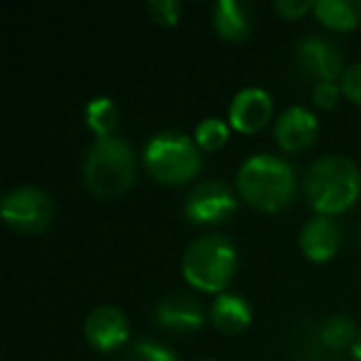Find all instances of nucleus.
<instances>
[{"label": "nucleus", "mask_w": 361, "mask_h": 361, "mask_svg": "<svg viewBox=\"0 0 361 361\" xmlns=\"http://www.w3.org/2000/svg\"><path fill=\"white\" fill-rule=\"evenodd\" d=\"M361 173L346 156H324L310 166L305 176V193L319 216L344 213L359 198Z\"/></svg>", "instance_id": "obj_1"}, {"label": "nucleus", "mask_w": 361, "mask_h": 361, "mask_svg": "<svg viewBox=\"0 0 361 361\" xmlns=\"http://www.w3.org/2000/svg\"><path fill=\"white\" fill-rule=\"evenodd\" d=\"M238 193L260 211H280L295 196V173L282 159L270 154L250 156L238 169Z\"/></svg>", "instance_id": "obj_2"}, {"label": "nucleus", "mask_w": 361, "mask_h": 361, "mask_svg": "<svg viewBox=\"0 0 361 361\" xmlns=\"http://www.w3.org/2000/svg\"><path fill=\"white\" fill-rule=\"evenodd\" d=\"M136 173L134 151L116 136H104L92 144L85 159V183L94 196L114 198L131 186Z\"/></svg>", "instance_id": "obj_3"}, {"label": "nucleus", "mask_w": 361, "mask_h": 361, "mask_svg": "<svg viewBox=\"0 0 361 361\" xmlns=\"http://www.w3.org/2000/svg\"><path fill=\"white\" fill-rule=\"evenodd\" d=\"M238 265L233 243L223 235H206L193 240L183 252L180 270L193 287L203 292H221L231 282Z\"/></svg>", "instance_id": "obj_4"}, {"label": "nucleus", "mask_w": 361, "mask_h": 361, "mask_svg": "<svg viewBox=\"0 0 361 361\" xmlns=\"http://www.w3.org/2000/svg\"><path fill=\"white\" fill-rule=\"evenodd\" d=\"M144 166L161 183H186L201 171L198 144L178 131H161L146 144Z\"/></svg>", "instance_id": "obj_5"}, {"label": "nucleus", "mask_w": 361, "mask_h": 361, "mask_svg": "<svg viewBox=\"0 0 361 361\" xmlns=\"http://www.w3.org/2000/svg\"><path fill=\"white\" fill-rule=\"evenodd\" d=\"M52 213V198L40 188H16L3 198L0 216L13 231L18 233H40L50 226Z\"/></svg>", "instance_id": "obj_6"}, {"label": "nucleus", "mask_w": 361, "mask_h": 361, "mask_svg": "<svg viewBox=\"0 0 361 361\" xmlns=\"http://www.w3.org/2000/svg\"><path fill=\"white\" fill-rule=\"evenodd\" d=\"M238 201L235 193L223 183V180H203L188 193L183 203V213L191 223L198 226H216L226 223L235 213Z\"/></svg>", "instance_id": "obj_7"}, {"label": "nucleus", "mask_w": 361, "mask_h": 361, "mask_svg": "<svg viewBox=\"0 0 361 361\" xmlns=\"http://www.w3.org/2000/svg\"><path fill=\"white\" fill-rule=\"evenodd\" d=\"M295 60L300 72L307 80H314L317 85L334 82L341 75V52L336 45H331L324 37H305L295 47Z\"/></svg>", "instance_id": "obj_8"}, {"label": "nucleus", "mask_w": 361, "mask_h": 361, "mask_svg": "<svg viewBox=\"0 0 361 361\" xmlns=\"http://www.w3.org/2000/svg\"><path fill=\"white\" fill-rule=\"evenodd\" d=\"M85 334L94 349L99 351H111L119 344H124L126 336H129V324H126V317L116 307H97L92 310V314L87 317Z\"/></svg>", "instance_id": "obj_9"}, {"label": "nucleus", "mask_w": 361, "mask_h": 361, "mask_svg": "<svg viewBox=\"0 0 361 361\" xmlns=\"http://www.w3.org/2000/svg\"><path fill=\"white\" fill-rule=\"evenodd\" d=\"M272 116V99L265 90L257 87H247V90L238 92L233 97L231 104V124L243 134L257 131L267 124V119Z\"/></svg>", "instance_id": "obj_10"}, {"label": "nucleus", "mask_w": 361, "mask_h": 361, "mask_svg": "<svg viewBox=\"0 0 361 361\" xmlns=\"http://www.w3.org/2000/svg\"><path fill=\"white\" fill-rule=\"evenodd\" d=\"M317 119L305 106H290L282 111L275 126V139L285 151H302L314 141Z\"/></svg>", "instance_id": "obj_11"}, {"label": "nucleus", "mask_w": 361, "mask_h": 361, "mask_svg": "<svg viewBox=\"0 0 361 361\" xmlns=\"http://www.w3.org/2000/svg\"><path fill=\"white\" fill-rule=\"evenodd\" d=\"M156 322L166 326L169 331H178V334H188L203 326V310L193 297L188 295H173L166 297L156 307Z\"/></svg>", "instance_id": "obj_12"}, {"label": "nucleus", "mask_w": 361, "mask_h": 361, "mask_svg": "<svg viewBox=\"0 0 361 361\" xmlns=\"http://www.w3.org/2000/svg\"><path fill=\"white\" fill-rule=\"evenodd\" d=\"M339 240H341L339 226H336L334 221H329V218L319 216V218H312V221L302 228L300 247L310 260L324 262L336 252Z\"/></svg>", "instance_id": "obj_13"}, {"label": "nucleus", "mask_w": 361, "mask_h": 361, "mask_svg": "<svg viewBox=\"0 0 361 361\" xmlns=\"http://www.w3.org/2000/svg\"><path fill=\"white\" fill-rule=\"evenodd\" d=\"M213 27L223 40H245L252 30V8L243 0H218L213 6Z\"/></svg>", "instance_id": "obj_14"}, {"label": "nucleus", "mask_w": 361, "mask_h": 361, "mask_svg": "<svg viewBox=\"0 0 361 361\" xmlns=\"http://www.w3.org/2000/svg\"><path fill=\"white\" fill-rule=\"evenodd\" d=\"M211 317L223 334H238L250 324V305L240 295H221L213 302Z\"/></svg>", "instance_id": "obj_15"}, {"label": "nucleus", "mask_w": 361, "mask_h": 361, "mask_svg": "<svg viewBox=\"0 0 361 361\" xmlns=\"http://www.w3.org/2000/svg\"><path fill=\"white\" fill-rule=\"evenodd\" d=\"M314 16L322 25L331 30H351L361 23V3L354 0H319L314 3Z\"/></svg>", "instance_id": "obj_16"}, {"label": "nucleus", "mask_w": 361, "mask_h": 361, "mask_svg": "<svg viewBox=\"0 0 361 361\" xmlns=\"http://www.w3.org/2000/svg\"><path fill=\"white\" fill-rule=\"evenodd\" d=\"M119 124V109L111 99L106 97H97L87 104V126L94 131L99 139L111 136V131Z\"/></svg>", "instance_id": "obj_17"}, {"label": "nucleus", "mask_w": 361, "mask_h": 361, "mask_svg": "<svg viewBox=\"0 0 361 361\" xmlns=\"http://www.w3.org/2000/svg\"><path fill=\"white\" fill-rule=\"evenodd\" d=\"M354 336H356L354 322L344 314L331 317V319H326L324 326H322V341H324L326 346H331V349H341V346L351 344Z\"/></svg>", "instance_id": "obj_18"}, {"label": "nucleus", "mask_w": 361, "mask_h": 361, "mask_svg": "<svg viewBox=\"0 0 361 361\" xmlns=\"http://www.w3.org/2000/svg\"><path fill=\"white\" fill-rule=\"evenodd\" d=\"M228 141V126L223 124L221 119H203L201 124L196 126V144L206 151H216L221 149Z\"/></svg>", "instance_id": "obj_19"}, {"label": "nucleus", "mask_w": 361, "mask_h": 361, "mask_svg": "<svg viewBox=\"0 0 361 361\" xmlns=\"http://www.w3.org/2000/svg\"><path fill=\"white\" fill-rule=\"evenodd\" d=\"M126 361H178L176 354L164 344H156V341H139V344L131 346Z\"/></svg>", "instance_id": "obj_20"}, {"label": "nucleus", "mask_w": 361, "mask_h": 361, "mask_svg": "<svg viewBox=\"0 0 361 361\" xmlns=\"http://www.w3.org/2000/svg\"><path fill=\"white\" fill-rule=\"evenodd\" d=\"M149 13L159 25H176L180 18V3H176V0H151Z\"/></svg>", "instance_id": "obj_21"}, {"label": "nucleus", "mask_w": 361, "mask_h": 361, "mask_svg": "<svg viewBox=\"0 0 361 361\" xmlns=\"http://www.w3.org/2000/svg\"><path fill=\"white\" fill-rule=\"evenodd\" d=\"M341 92H344L351 102L361 104V62L351 65L349 70L341 75Z\"/></svg>", "instance_id": "obj_22"}, {"label": "nucleus", "mask_w": 361, "mask_h": 361, "mask_svg": "<svg viewBox=\"0 0 361 361\" xmlns=\"http://www.w3.org/2000/svg\"><path fill=\"white\" fill-rule=\"evenodd\" d=\"M275 11L287 20H295V18H302L305 13L314 11V3H310V0H277Z\"/></svg>", "instance_id": "obj_23"}, {"label": "nucleus", "mask_w": 361, "mask_h": 361, "mask_svg": "<svg viewBox=\"0 0 361 361\" xmlns=\"http://www.w3.org/2000/svg\"><path fill=\"white\" fill-rule=\"evenodd\" d=\"M339 94H341V90L334 85V82L314 85V102H317V106H322V109H331V106H336Z\"/></svg>", "instance_id": "obj_24"}, {"label": "nucleus", "mask_w": 361, "mask_h": 361, "mask_svg": "<svg viewBox=\"0 0 361 361\" xmlns=\"http://www.w3.org/2000/svg\"><path fill=\"white\" fill-rule=\"evenodd\" d=\"M351 356H354V361H361V336L354 341V346H351Z\"/></svg>", "instance_id": "obj_25"}, {"label": "nucleus", "mask_w": 361, "mask_h": 361, "mask_svg": "<svg viewBox=\"0 0 361 361\" xmlns=\"http://www.w3.org/2000/svg\"><path fill=\"white\" fill-rule=\"evenodd\" d=\"M203 361H208V359H203Z\"/></svg>", "instance_id": "obj_26"}]
</instances>
